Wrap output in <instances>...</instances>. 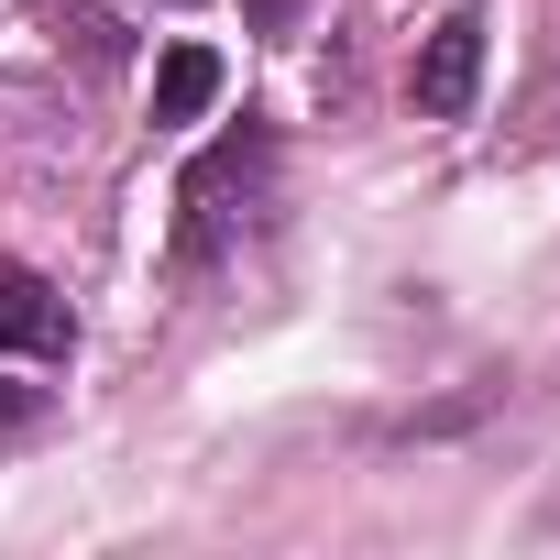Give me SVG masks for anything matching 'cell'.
Wrapping results in <instances>:
<instances>
[{"label": "cell", "instance_id": "obj_1", "mask_svg": "<svg viewBox=\"0 0 560 560\" xmlns=\"http://www.w3.org/2000/svg\"><path fill=\"white\" fill-rule=\"evenodd\" d=\"M483 45H494L483 0L440 12V23H429V45H418V67H407V100H418L429 121H472V100H483Z\"/></svg>", "mask_w": 560, "mask_h": 560}, {"label": "cell", "instance_id": "obj_2", "mask_svg": "<svg viewBox=\"0 0 560 560\" xmlns=\"http://www.w3.org/2000/svg\"><path fill=\"white\" fill-rule=\"evenodd\" d=\"M264 154H275L264 132H231V143H220V154L187 176V264H209V253L231 242V220H242L231 198H242V176H264Z\"/></svg>", "mask_w": 560, "mask_h": 560}, {"label": "cell", "instance_id": "obj_3", "mask_svg": "<svg viewBox=\"0 0 560 560\" xmlns=\"http://www.w3.org/2000/svg\"><path fill=\"white\" fill-rule=\"evenodd\" d=\"M0 352H34V363H67V352H78L67 298L45 287L34 264H12V253H0Z\"/></svg>", "mask_w": 560, "mask_h": 560}, {"label": "cell", "instance_id": "obj_4", "mask_svg": "<svg viewBox=\"0 0 560 560\" xmlns=\"http://www.w3.org/2000/svg\"><path fill=\"white\" fill-rule=\"evenodd\" d=\"M209 100H220V56H209V45H176V56L154 67V121H198Z\"/></svg>", "mask_w": 560, "mask_h": 560}, {"label": "cell", "instance_id": "obj_5", "mask_svg": "<svg viewBox=\"0 0 560 560\" xmlns=\"http://www.w3.org/2000/svg\"><path fill=\"white\" fill-rule=\"evenodd\" d=\"M23 429H45V396L34 385H0V440H23Z\"/></svg>", "mask_w": 560, "mask_h": 560}, {"label": "cell", "instance_id": "obj_6", "mask_svg": "<svg viewBox=\"0 0 560 560\" xmlns=\"http://www.w3.org/2000/svg\"><path fill=\"white\" fill-rule=\"evenodd\" d=\"M242 23H253V34H298L308 0H242Z\"/></svg>", "mask_w": 560, "mask_h": 560}]
</instances>
